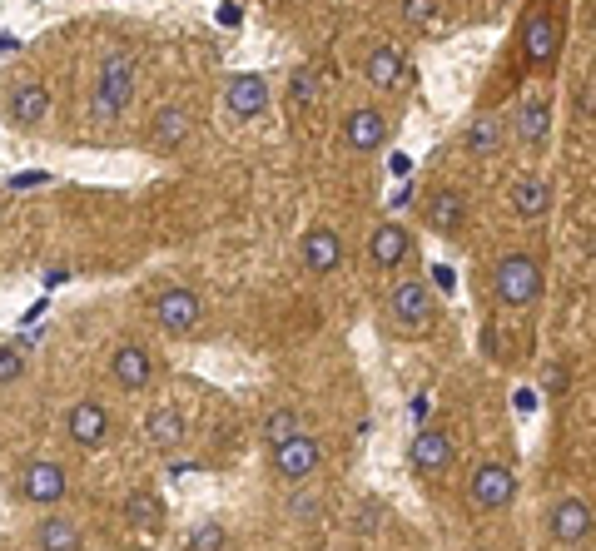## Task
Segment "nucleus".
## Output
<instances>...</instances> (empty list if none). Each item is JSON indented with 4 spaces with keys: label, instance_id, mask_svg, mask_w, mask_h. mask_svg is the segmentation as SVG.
<instances>
[{
    "label": "nucleus",
    "instance_id": "f257e3e1",
    "mask_svg": "<svg viewBox=\"0 0 596 551\" xmlns=\"http://www.w3.org/2000/svg\"><path fill=\"white\" fill-rule=\"evenodd\" d=\"M492 293H497V303H507V308L537 303V298H542V264H537L532 254H522V249L502 254L497 269H492Z\"/></svg>",
    "mask_w": 596,
    "mask_h": 551
},
{
    "label": "nucleus",
    "instance_id": "f03ea898",
    "mask_svg": "<svg viewBox=\"0 0 596 551\" xmlns=\"http://www.w3.org/2000/svg\"><path fill=\"white\" fill-rule=\"evenodd\" d=\"M135 75H140V65L130 60V55H110L105 65H100V85H95V120H115V115H125V105L135 100Z\"/></svg>",
    "mask_w": 596,
    "mask_h": 551
},
{
    "label": "nucleus",
    "instance_id": "7ed1b4c3",
    "mask_svg": "<svg viewBox=\"0 0 596 551\" xmlns=\"http://www.w3.org/2000/svg\"><path fill=\"white\" fill-rule=\"evenodd\" d=\"M388 313H393V323H398V328L423 333V328L438 318L433 288H428L423 278H398V283H393V298H388Z\"/></svg>",
    "mask_w": 596,
    "mask_h": 551
},
{
    "label": "nucleus",
    "instance_id": "20e7f679",
    "mask_svg": "<svg viewBox=\"0 0 596 551\" xmlns=\"http://www.w3.org/2000/svg\"><path fill=\"white\" fill-rule=\"evenodd\" d=\"M318 457H323L318 437L294 432V437H284V442L274 447V472H279L284 482H303V477H313V472H318Z\"/></svg>",
    "mask_w": 596,
    "mask_h": 551
},
{
    "label": "nucleus",
    "instance_id": "39448f33",
    "mask_svg": "<svg viewBox=\"0 0 596 551\" xmlns=\"http://www.w3.org/2000/svg\"><path fill=\"white\" fill-rule=\"evenodd\" d=\"M154 318H159V328H169V333H189V328H199L204 303H199L194 288H164V293L154 298Z\"/></svg>",
    "mask_w": 596,
    "mask_h": 551
},
{
    "label": "nucleus",
    "instance_id": "423d86ee",
    "mask_svg": "<svg viewBox=\"0 0 596 551\" xmlns=\"http://www.w3.org/2000/svg\"><path fill=\"white\" fill-rule=\"evenodd\" d=\"M512 497H517V477H512V467H502V462H482V467L472 472V502H477L482 512H502Z\"/></svg>",
    "mask_w": 596,
    "mask_h": 551
},
{
    "label": "nucleus",
    "instance_id": "0eeeda50",
    "mask_svg": "<svg viewBox=\"0 0 596 551\" xmlns=\"http://www.w3.org/2000/svg\"><path fill=\"white\" fill-rule=\"evenodd\" d=\"M65 492H70V477H65L60 462H30V467L20 472V497L35 502V507H50V502H60Z\"/></svg>",
    "mask_w": 596,
    "mask_h": 551
},
{
    "label": "nucleus",
    "instance_id": "6e6552de",
    "mask_svg": "<svg viewBox=\"0 0 596 551\" xmlns=\"http://www.w3.org/2000/svg\"><path fill=\"white\" fill-rule=\"evenodd\" d=\"M269 105V80L264 75H234L229 90H224V110L234 120H259Z\"/></svg>",
    "mask_w": 596,
    "mask_h": 551
},
{
    "label": "nucleus",
    "instance_id": "1a4fd4ad",
    "mask_svg": "<svg viewBox=\"0 0 596 551\" xmlns=\"http://www.w3.org/2000/svg\"><path fill=\"white\" fill-rule=\"evenodd\" d=\"M552 537H557L562 547L587 542V537H592V502H587V497H562V502L552 507Z\"/></svg>",
    "mask_w": 596,
    "mask_h": 551
},
{
    "label": "nucleus",
    "instance_id": "9d476101",
    "mask_svg": "<svg viewBox=\"0 0 596 551\" xmlns=\"http://www.w3.org/2000/svg\"><path fill=\"white\" fill-rule=\"evenodd\" d=\"M343 144H348L353 154L383 149V144H388V115H383V110H353V115L343 120Z\"/></svg>",
    "mask_w": 596,
    "mask_h": 551
},
{
    "label": "nucleus",
    "instance_id": "9b49d317",
    "mask_svg": "<svg viewBox=\"0 0 596 551\" xmlns=\"http://www.w3.org/2000/svg\"><path fill=\"white\" fill-rule=\"evenodd\" d=\"M5 110H10V125H25V130H35L40 120H50V90H45L40 80H20V85L10 90Z\"/></svg>",
    "mask_w": 596,
    "mask_h": 551
},
{
    "label": "nucleus",
    "instance_id": "f8f14e48",
    "mask_svg": "<svg viewBox=\"0 0 596 551\" xmlns=\"http://www.w3.org/2000/svg\"><path fill=\"white\" fill-rule=\"evenodd\" d=\"M110 368H115V383H120L125 393H145L149 378H154V358H149L145 343H125V348H115Z\"/></svg>",
    "mask_w": 596,
    "mask_h": 551
},
{
    "label": "nucleus",
    "instance_id": "ddd939ff",
    "mask_svg": "<svg viewBox=\"0 0 596 551\" xmlns=\"http://www.w3.org/2000/svg\"><path fill=\"white\" fill-rule=\"evenodd\" d=\"M65 432L80 442V447H105V437H110V413L95 403V398H80L70 417H65Z\"/></svg>",
    "mask_w": 596,
    "mask_h": 551
},
{
    "label": "nucleus",
    "instance_id": "4468645a",
    "mask_svg": "<svg viewBox=\"0 0 596 551\" xmlns=\"http://www.w3.org/2000/svg\"><path fill=\"white\" fill-rule=\"evenodd\" d=\"M452 457H457V447H452V437H447L443 427H423V432L413 437V447H408V462H413L418 472H447Z\"/></svg>",
    "mask_w": 596,
    "mask_h": 551
},
{
    "label": "nucleus",
    "instance_id": "2eb2a0df",
    "mask_svg": "<svg viewBox=\"0 0 596 551\" xmlns=\"http://www.w3.org/2000/svg\"><path fill=\"white\" fill-rule=\"evenodd\" d=\"M408 249H413V234H408L403 224H378L373 239H368V259H373L378 269H398V264L408 259Z\"/></svg>",
    "mask_w": 596,
    "mask_h": 551
},
{
    "label": "nucleus",
    "instance_id": "dca6fc26",
    "mask_svg": "<svg viewBox=\"0 0 596 551\" xmlns=\"http://www.w3.org/2000/svg\"><path fill=\"white\" fill-rule=\"evenodd\" d=\"M557 40H562V25L552 15H532L527 30H522V50L532 65H552L557 60Z\"/></svg>",
    "mask_w": 596,
    "mask_h": 551
},
{
    "label": "nucleus",
    "instance_id": "f3484780",
    "mask_svg": "<svg viewBox=\"0 0 596 551\" xmlns=\"http://www.w3.org/2000/svg\"><path fill=\"white\" fill-rule=\"evenodd\" d=\"M343 264V239L333 229H308L303 239V269L308 274H333Z\"/></svg>",
    "mask_w": 596,
    "mask_h": 551
},
{
    "label": "nucleus",
    "instance_id": "a211bd4d",
    "mask_svg": "<svg viewBox=\"0 0 596 551\" xmlns=\"http://www.w3.org/2000/svg\"><path fill=\"white\" fill-rule=\"evenodd\" d=\"M507 199H512V214H517V219H542V214L552 209V184L537 179V174H527V179L512 184Z\"/></svg>",
    "mask_w": 596,
    "mask_h": 551
},
{
    "label": "nucleus",
    "instance_id": "6ab92c4d",
    "mask_svg": "<svg viewBox=\"0 0 596 551\" xmlns=\"http://www.w3.org/2000/svg\"><path fill=\"white\" fill-rule=\"evenodd\" d=\"M85 547V532L75 517H45L35 527V551H80Z\"/></svg>",
    "mask_w": 596,
    "mask_h": 551
},
{
    "label": "nucleus",
    "instance_id": "aec40b11",
    "mask_svg": "<svg viewBox=\"0 0 596 551\" xmlns=\"http://www.w3.org/2000/svg\"><path fill=\"white\" fill-rule=\"evenodd\" d=\"M184 432H189V422L179 408H169V403H159V408H149L145 417V437L154 447H179L184 442Z\"/></svg>",
    "mask_w": 596,
    "mask_h": 551
},
{
    "label": "nucleus",
    "instance_id": "412c9836",
    "mask_svg": "<svg viewBox=\"0 0 596 551\" xmlns=\"http://www.w3.org/2000/svg\"><path fill=\"white\" fill-rule=\"evenodd\" d=\"M462 219H467V199H462L457 189H438V194L428 199V224H433L438 234H457Z\"/></svg>",
    "mask_w": 596,
    "mask_h": 551
},
{
    "label": "nucleus",
    "instance_id": "4be33fe9",
    "mask_svg": "<svg viewBox=\"0 0 596 551\" xmlns=\"http://www.w3.org/2000/svg\"><path fill=\"white\" fill-rule=\"evenodd\" d=\"M363 75H368L373 90H398V85H403V55H398L393 45H378V50L368 55Z\"/></svg>",
    "mask_w": 596,
    "mask_h": 551
},
{
    "label": "nucleus",
    "instance_id": "5701e85b",
    "mask_svg": "<svg viewBox=\"0 0 596 551\" xmlns=\"http://www.w3.org/2000/svg\"><path fill=\"white\" fill-rule=\"evenodd\" d=\"M547 130H552V105L532 95V100L517 110V139H522L527 149H537V144L547 139Z\"/></svg>",
    "mask_w": 596,
    "mask_h": 551
},
{
    "label": "nucleus",
    "instance_id": "b1692460",
    "mask_svg": "<svg viewBox=\"0 0 596 551\" xmlns=\"http://www.w3.org/2000/svg\"><path fill=\"white\" fill-rule=\"evenodd\" d=\"M497 149H502V115H477L472 130H467V154L487 159V154H497Z\"/></svg>",
    "mask_w": 596,
    "mask_h": 551
},
{
    "label": "nucleus",
    "instance_id": "393cba45",
    "mask_svg": "<svg viewBox=\"0 0 596 551\" xmlns=\"http://www.w3.org/2000/svg\"><path fill=\"white\" fill-rule=\"evenodd\" d=\"M189 130H194V125H189V110H184V105H164V110L154 115V139H159V144H184Z\"/></svg>",
    "mask_w": 596,
    "mask_h": 551
},
{
    "label": "nucleus",
    "instance_id": "a878e982",
    "mask_svg": "<svg viewBox=\"0 0 596 551\" xmlns=\"http://www.w3.org/2000/svg\"><path fill=\"white\" fill-rule=\"evenodd\" d=\"M294 432H303L294 408H279V413H269V422H264V442H269V447H279V442L294 437Z\"/></svg>",
    "mask_w": 596,
    "mask_h": 551
},
{
    "label": "nucleus",
    "instance_id": "bb28decb",
    "mask_svg": "<svg viewBox=\"0 0 596 551\" xmlns=\"http://www.w3.org/2000/svg\"><path fill=\"white\" fill-rule=\"evenodd\" d=\"M224 547H229V532L219 522H199L189 532V551H224Z\"/></svg>",
    "mask_w": 596,
    "mask_h": 551
},
{
    "label": "nucleus",
    "instance_id": "cd10ccee",
    "mask_svg": "<svg viewBox=\"0 0 596 551\" xmlns=\"http://www.w3.org/2000/svg\"><path fill=\"white\" fill-rule=\"evenodd\" d=\"M20 373H25V353H20L15 343H0V388L15 383Z\"/></svg>",
    "mask_w": 596,
    "mask_h": 551
},
{
    "label": "nucleus",
    "instance_id": "c85d7f7f",
    "mask_svg": "<svg viewBox=\"0 0 596 551\" xmlns=\"http://www.w3.org/2000/svg\"><path fill=\"white\" fill-rule=\"evenodd\" d=\"M289 95H294V105H313V100H318V80H313V70H298L294 85H289Z\"/></svg>",
    "mask_w": 596,
    "mask_h": 551
},
{
    "label": "nucleus",
    "instance_id": "c756f323",
    "mask_svg": "<svg viewBox=\"0 0 596 551\" xmlns=\"http://www.w3.org/2000/svg\"><path fill=\"white\" fill-rule=\"evenodd\" d=\"M125 517L130 522H159V502L154 497H130L125 502Z\"/></svg>",
    "mask_w": 596,
    "mask_h": 551
},
{
    "label": "nucleus",
    "instance_id": "7c9ffc66",
    "mask_svg": "<svg viewBox=\"0 0 596 551\" xmlns=\"http://www.w3.org/2000/svg\"><path fill=\"white\" fill-rule=\"evenodd\" d=\"M433 10H438L433 0H403V20H408V25H428Z\"/></svg>",
    "mask_w": 596,
    "mask_h": 551
},
{
    "label": "nucleus",
    "instance_id": "2f4dec72",
    "mask_svg": "<svg viewBox=\"0 0 596 551\" xmlns=\"http://www.w3.org/2000/svg\"><path fill=\"white\" fill-rule=\"evenodd\" d=\"M542 388H547V398H562V388H567V368H562V363H547V383H542Z\"/></svg>",
    "mask_w": 596,
    "mask_h": 551
}]
</instances>
